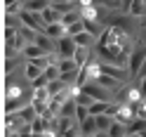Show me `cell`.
Returning a JSON list of instances; mask_svg holds the SVG:
<instances>
[{
	"label": "cell",
	"mask_w": 146,
	"mask_h": 137,
	"mask_svg": "<svg viewBox=\"0 0 146 137\" xmlns=\"http://www.w3.org/2000/svg\"><path fill=\"white\" fill-rule=\"evenodd\" d=\"M19 17H21L24 26H29V29L38 31V33H45V29H47V24H45V19H42V14H40V12H29V10H21V12H19Z\"/></svg>",
	"instance_id": "6da1fadb"
},
{
	"label": "cell",
	"mask_w": 146,
	"mask_h": 137,
	"mask_svg": "<svg viewBox=\"0 0 146 137\" xmlns=\"http://www.w3.org/2000/svg\"><path fill=\"white\" fill-rule=\"evenodd\" d=\"M144 61H146V45H137L134 52L130 54V64H127V69H130L132 78L139 76V71H141V66H144Z\"/></svg>",
	"instance_id": "7a4b0ae2"
},
{
	"label": "cell",
	"mask_w": 146,
	"mask_h": 137,
	"mask_svg": "<svg viewBox=\"0 0 146 137\" xmlns=\"http://www.w3.org/2000/svg\"><path fill=\"white\" fill-rule=\"evenodd\" d=\"M125 12L132 17V19H144L146 17V3L144 0H130L125 5Z\"/></svg>",
	"instance_id": "3957f363"
},
{
	"label": "cell",
	"mask_w": 146,
	"mask_h": 137,
	"mask_svg": "<svg viewBox=\"0 0 146 137\" xmlns=\"http://www.w3.org/2000/svg\"><path fill=\"white\" fill-rule=\"evenodd\" d=\"M76 40L71 38V35H64V38L57 40V52L61 54V57H73V52H76Z\"/></svg>",
	"instance_id": "277c9868"
},
{
	"label": "cell",
	"mask_w": 146,
	"mask_h": 137,
	"mask_svg": "<svg viewBox=\"0 0 146 137\" xmlns=\"http://www.w3.org/2000/svg\"><path fill=\"white\" fill-rule=\"evenodd\" d=\"M73 40H76L78 47H97V43H99V38H97V35H92L90 31H83V33L73 35Z\"/></svg>",
	"instance_id": "5b68a950"
},
{
	"label": "cell",
	"mask_w": 146,
	"mask_h": 137,
	"mask_svg": "<svg viewBox=\"0 0 146 137\" xmlns=\"http://www.w3.org/2000/svg\"><path fill=\"white\" fill-rule=\"evenodd\" d=\"M92 52H94V47H76V52H73V59H76V64L80 69L85 66V64L92 59Z\"/></svg>",
	"instance_id": "8992f818"
},
{
	"label": "cell",
	"mask_w": 146,
	"mask_h": 137,
	"mask_svg": "<svg viewBox=\"0 0 146 137\" xmlns=\"http://www.w3.org/2000/svg\"><path fill=\"white\" fill-rule=\"evenodd\" d=\"M24 125V121H21V116L19 114H5V132H17L19 128Z\"/></svg>",
	"instance_id": "52a82bcc"
},
{
	"label": "cell",
	"mask_w": 146,
	"mask_h": 137,
	"mask_svg": "<svg viewBox=\"0 0 146 137\" xmlns=\"http://www.w3.org/2000/svg\"><path fill=\"white\" fill-rule=\"evenodd\" d=\"M45 33H47L50 38H54V40L64 38V35H68V33H66V26H64L61 21H57V24H47V29H45Z\"/></svg>",
	"instance_id": "ba28073f"
},
{
	"label": "cell",
	"mask_w": 146,
	"mask_h": 137,
	"mask_svg": "<svg viewBox=\"0 0 146 137\" xmlns=\"http://www.w3.org/2000/svg\"><path fill=\"white\" fill-rule=\"evenodd\" d=\"M42 14V19H45V24H57V21H61V12L57 10V7H45V10L40 12Z\"/></svg>",
	"instance_id": "9c48e42d"
},
{
	"label": "cell",
	"mask_w": 146,
	"mask_h": 137,
	"mask_svg": "<svg viewBox=\"0 0 146 137\" xmlns=\"http://www.w3.org/2000/svg\"><path fill=\"white\" fill-rule=\"evenodd\" d=\"M76 21H83V14H80V7H76V10H71V12H66V14H61V24L66 26H73Z\"/></svg>",
	"instance_id": "30bf717a"
},
{
	"label": "cell",
	"mask_w": 146,
	"mask_h": 137,
	"mask_svg": "<svg viewBox=\"0 0 146 137\" xmlns=\"http://www.w3.org/2000/svg\"><path fill=\"white\" fill-rule=\"evenodd\" d=\"M80 132H83V137L94 135V132H97V116H87L85 121L80 123Z\"/></svg>",
	"instance_id": "8fae6325"
},
{
	"label": "cell",
	"mask_w": 146,
	"mask_h": 137,
	"mask_svg": "<svg viewBox=\"0 0 146 137\" xmlns=\"http://www.w3.org/2000/svg\"><path fill=\"white\" fill-rule=\"evenodd\" d=\"M17 114L21 116V121H24V123H33L35 118H38V111L33 109V104H26V106H21Z\"/></svg>",
	"instance_id": "7c38bea8"
},
{
	"label": "cell",
	"mask_w": 146,
	"mask_h": 137,
	"mask_svg": "<svg viewBox=\"0 0 146 137\" xmlns=\"http://www.w3.org/2000/svg\"><path fill=\"white\" fill-rule=\"evenodd\" d=\"M45 7H50V0H24V10L29 12H42Z\"/></svg>",
	"instance_id": "4fadbf2b"
},
{
	"label": "cell",
	"mask_w": 146,
	"mask_h": 137,
	"mask_svg": "<svg viewBox=\"0 0 146 137\" xmlns=\"http://www.w3.org/2000/svg\"><path fill=\"white\" fill-rule=\"evenodd\" d=\"M113 123H115V118H113V116H108V114L97 116V130H102V132H108V128H111Z\"/></svg>",
	"instance_id": "5bb4252c"
},
{
	"label": "cell",
	"mask_w": 146,
	"mask_h": 137,
	"mask_svg": "<svg viewBox=\"0 0 146 137\" xmlns=\"http://www.w3.org/2000/svg\"><path fill=\"white\" fill-rule=\"evenodd\" d=\"M146 130V118H141V116H137L134 121L127 125V135H137V132H144Z\"/></svg>",
	"instance_id": "9a60e30c"
},
{
	"label": "cell",
	"mask_w": 146,
	"mask_h": 137,
	"mask_svg": "<svg viewBox=\"0 0 146 137\" xmlns=\"http://www.w3.org/2000/svg\"><path fill=\"white\" fill-rule=\"evenodd\" d=\"M40 54H45V50L40 47V45H35V43H31V45H26V47H24V57L26 59H35V57H40Z\"/></svg>",
	"instance_id": "2e32d148"
},
{
	"label": "cell",
	"mask_w": 146,
	"mask_h": 137,
	"mask_svg": "<svg viewBox=\"0 0 146 137\" xmlns=\"http://www.w3.org/2000/svg\"><path fill=\"white\" fill-rule=\"evenodd\" d=\"M24 74H26V78H29V80H35V78H40V76H42V69H40V66H35L33 61H26Z\"/></svg>",
	"instance_id": "e0dca14e"
},
{
	"label": "cell",
	"mask_w": 146,
	"mask_h": 137,
	"mask_svg": "<svg viewBox=\"0 0 146 137\" xmlns=\"http://www.w3.org/2000/svg\"><path fill=\"white\" fill-rule=\"evenodd\" d=\"M78 69H80V66L76 64L73 57H61V59H59V71H61V74H66V71H78Z\"/></svg>",
	"instance_id": "ac0fdd59"
},
{
	"label": "cell",
	"mask_w": 146,
	"mask_h": 137,
	"mask_svg": "<svg viewBox=\"0 0 146 137\" xmlns=\"http://www.w3.org/2000/svg\"><path fill=\"white\" fill-rule=\"evenodd\" d=\"M76 102H78V104H83V106H92L97 99H94L92 95H87L85 90H80V88H78V92H76Z\"/></svg>",
	"instance_id": "d6986e66"
},
{
	"label": "cell",
	"mask_w": 146,
	"mask_h": 137,
	"mask_svg": "<svg viewBox=\"0 0 146 137\" xmlns=\"http://www.w3.org/2000/svg\"><path fill=\"white\" fill-rule=\"evenodd\" d=\"M108 137H127V125L115 121L111 128H108Z\"/></svg>",
	"instance_id": "ffe728a7"
},
{
	"label": "cell",
	"mask_w": 146,
	"mask_h": 137,
	"mask_svg": "<svg viewBox=\"0 0 146 137\" xmlns=\"http://www.w3.org/2000/svg\"><path fill=\"white\" fill-rule=\"evenodd\" d=\"M108 106H111V102H99V99H97V102L90 106V114H92V116H102V114L108 111Z\"/></svg>",
	"instance_id": "44dd1931"
},
{
	"label": "cell",
	"mask_w": 146,
	"mask_h": 137,
	"mask_svg": "<svg viewBox=\"0 0 146 137\" xmlns=\"http://www.w3.org/2000/svg\"><path fill=\"white\" fill-rule=\"evenodd\" d=\"M87 116H92V114H90V106H83V104H78V109H76V121H78V123H83Z\"/></svg>",
	"instance_id": "7402d4cb"
},
{
	"label": "cell",
	"mask_w": 146,
	"mask_h": 137,
	"mask_svg": "<svg viewBox=\"0 0 146 137\" xmlns=\"http://www.w3.org/2000/svg\"><path fill=\"white\" fill-rule=\"evenodd\" d=\"M45 76H47L50 80L59 78V76H61V71H59V64H52V66H47V69H45Z\"/></svg>",
	"instance_id": "603a6c76"
},
{
	"label": "cell",
	"mask_w": 146,
	"mask_h": 137,
	"mask_svg": "<svg viewBox=\"0 0 146 137\" xmlns=\"http://www.w3.org/2000/svg\"><path fill=\"white\" fill-rule=\"evenodd\" d=\"M137 80H139V90H141V97L146 99V76H139Z\"/></svg>",
	"instance_id": "cb8c5ba5"
},
{
	"label": "cell",
	"mask_w": 146,
	"mask_h": 137,
	"mask_svg": "<svg viewBox=\"0 0 146 137\" xmlns=\"http://www.w3.org/2000/svg\"><path fill=\"white\" fill-rule=\"evenodd\" d=\"M87 137H108V132H102V130H97L94 135H87Z\"/></svg>",
	"instance_id": "d4e9b609"
},
{
	"label": "cell",
	"mask_w": 146,
	"mask_h": 137,
	"mask_svg": "<svg viewBox=\"0 0 146 137\" xmlns=\"http://www.w3.org/2000/svg\"><path fill=\"white\" fill-rule=\"evenodd\" d=\"M5 137H21L19 132H5Z\"/></svg>",
	"instance_id": "484cf974"
},
{
	"label": "cell",
	"mask_w": 146,
	"mask_h": 137,
	"mask_svg": "<svg viewBox=\"0 0 146 137\" xmlns=\"http://www.w3.org/2000/svg\"><path fill=\"white\" fill-rule=\"evenodd\" d=\"M59 3H66V0H50V5H59Z\"/></svg>",
	"instance_id": "4316f807"
},
{
	"label": "cell",
	"mask_w": 146,
	"mask_h": 137,
	"mask_svg": "<svg viewBox=\"0 0 146 137\" xmlns=\"http://www.w3.org/2000/svg\"><path fill=\"white\" fill-rule=\"evenodd\" d=\"M127 137H144V135H139V132H137V135H127Z\"/></svg>",
	"instance_id": "83f0119b"
},
{
	"label": "cell",
	"mask_w": 146,
	"mask_h": 137,
	"mask_svg": "<svg viewBox=\"0 0 146 137\" xmlns=\"http://www.w3.org/2000/svg\"><path fill=\"white\" fill-rule=\"evenodd\" d=\"M68 3H76V5H80V0H68Z\"/></svg>",
	"instance_id": "f1b7e54d"
},
{
	"label": "cell",
	"mask_w": 146,
	"mask_h": 137,
	"mask_svg": "<svg viewBox=\"0 0 146 137\" xmlns=\"http://www.w3.org/2000/svg\"><path fill=\"white\" fill-rule=\"evenodd\" d=\"M144 26H146V17H144Z\"/></svg>",
	"instance_id": "f546056e"
},
{
	"label": "cell",
	"mask_w": 146,
	"mask_h": 137,
	"mask_svg": "<svg viewBox=\"0 0 146 137\" xmlns=\"http://www.w3.org/2000/svg\"><path fill=\"white\" fill-rule=\"evenodd\" d=\"M144 3H146V0H144Z\"/></svg>",
	"instance_id": "4dcf8cb0"
}]
</instances>
